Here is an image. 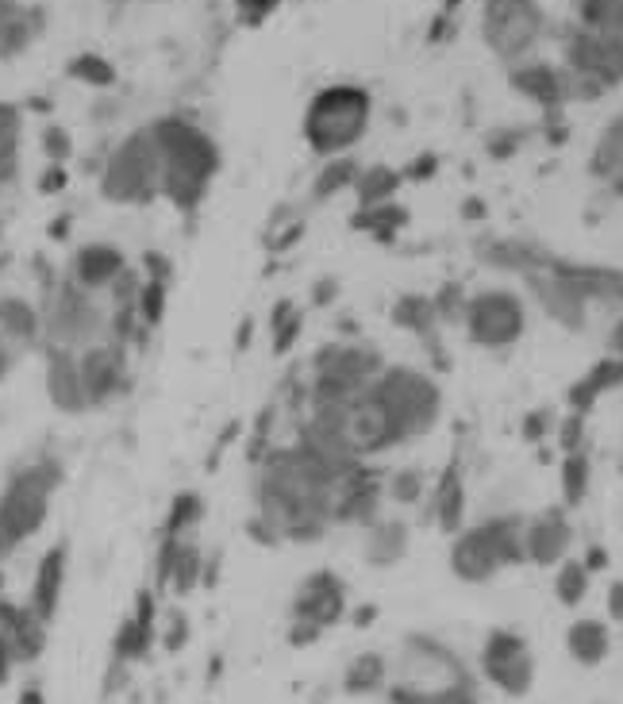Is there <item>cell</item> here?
Here are the masks:
<instances>
[{"label": "cell", "instance_id": "obj_1", "mask_svg": "<svg viewBox=\"0 0 623 704\" xmlns=\"http://www.w3.org/2000/svg\"><path fill=\"white\" fill-rule=\"evenodd\" d=\"M527 562L524 516H489L474 528H462L450 547V570L462 581H489L500 570Z\"/></svg>", "mask_w": 623, "mask_h": 704}, {"label": "cell", "instance_id": "obj_2", "mask_svg": "<svg viewBox=\"0 0 623 704\" xmlns=\"http://www.w3.org/2000/svg\"><path fill=\"white\" fill-rule=\"evenodd\" d=\"M58 485H62V466L54 458H35L31 466L8 478V489L0 493V558L43 528L50 493Z\"/></svg>", "mask_w": 623, "mask_h": 704}, {"label": "cell", "instance_id": "obj_3", "mask_svg": "<svg viewBox=\"0 0 623 704\" xmlns=\"http://www.w3.org/2000/svg\"><path fill=\"white\" fill-rule=\"evenodd\" d=\"M374 393L381 404L389 408L393 424H397L400 439H420L439 424L443 412V389L435 385V378H427L412 366H385L374 381Z\"/></svg>", "mask_w": 623, "mask_h": 704}, {"label": "cell", "instance_id": "obj_4", "mask_svg": "<svg viewBox=\"0 0 623 704\" xmlns=\"http://www.w3.org/2000/svg\"><path fill=\"white\" fill-rule=\"evenodd\" d=\"M385 370L377 347L366 343H331L312 358V381H308V401L312 404H335L362 393L374 385L377 374Z\"/></svg>", "mask_w": 623, "mask_h": 704}, {"label": "cell", "instance_id": "obj_5", "mask_svg": "<svg viewBox=\"0 0 623 704\" xmlns=\"http://www.w3.org/2000/svg\"><path fill=\"white\" fill-rule=\"evenodd\" d=\"M462 327H466L474 347L508 351V347H516L524 339L527 308L520 301V293H512V289H485V293H474L466 301Z\"/></svg>", "mask_w": 623, "mask_h": 704}, {"label": "cell", "instance_id": "obj_6", "mask_svg": "<svg viewBox=\"0 0 623 704\" xmlns=\"http://www.w3.org/2000/svg\"><path fill=\"white\" fill-rule=\"evenodd\" d=\"M158 151H162V189L174 197L177 204H197V197L204 193V181L212 174L216 158H212V147L200 139L197 131H185V127H166L162 139H158Z\"/></svg>", "mask_w": 623, "mask_h": 704}, {"label": "cell", "instance_id": "obj_7", "mask_svg": "<svg viewBox=\"0 0 623 704\" xmlns=\"http://www.w3.org/2000/svg\"><path fill=\"white\" fill-rule=\"evenodd\" d=\"M366 112H370V101H366L362 89H327V93H320L312 112H308L312 147L324 154L350 147L366 127Z\"/></svg>", "mask_w": 623, "mask_h": 704}, {"label": "cell", "instance_id": "obj_8", "mask_svg": "<svg viewBox=\"0 0 623 704\" xmlns=\"http://www.w3.org/2000/svg\"><path fill=\"white\" fill-rule=\"evenodd\" d=\"M100 327V312L93 297L74 285V281H62L58 289H50V304L43 312V335H47V347H58V351H74V347H85L93 343Z\"/></svg>", "mask_w": 623, "mask_h": 704}, {"label": "cell", "instance_id": "obj_9", "mask_svg": "<svg viewBox=\"0 0 623 704\" xmlns=\"http://www.w3.org/2000/svg\"><path fill=\"white\" fill-rule=\"evenodd\" d=\"M481 666H485V678L497 681L500 689L512 693V697L527 693V689H531V678H535L531 651H527V643L516 631H493V635L485 639Z\"/></svg>", "mask_w": 623, "mask_h": 704}, {"label": "cell", "instance_id": "obj_10", "mask_svg": "<svg viewBox=\"0 0 623 704\" xmlns=\"http://www.w3.org/2000/svg\"><path fill=\"white\" fill-rule=\"evenodd\" d=\"M77 374H81V389H85V397H89V408H97V404H104L108 397L124 393L127 347L124 343H108V347L89 343L85 351L77 354Z\"/></svg>", "mask_w": 623, "mask_h": 704}, {"label": "cell", "instance_id": "obj_11", "mask_svg": "<svg viewBox=\"0 0 623 704\" xmlns=\"http://www.w3.org/2000/svg\"><path fill=\"white\" fill-rule=\"evenodd\" d=\"M381 504V481L366 462H354L343 470L331 497V524H374Z\"/></svg>", "mask_w": 623, "mask_h": 704}, {"label": "cell", "instance_id": "obj_12", "mask_svg": "<svg viewBox=\"0 0 623 704\" xmlns=\"http://www.w3.org/2000/svg\"><path fill=\"white\" fill-rule=\"evenodd\" d=\"M574 543V524L566 516V508H547L539 516L524 520V554L535 566H558L566 562Z\"/></svg>", "mask_w": 623, "mask_h": 704}, {"label": "cell", "instance_id": "obj_13", "mask_svg": "<svg viewBox=\"0 0 623 704\" xmlns=\"http://www.w3.org/2000/svg\"><path fill=\"white\" fill-rule=\"evenodd\" d=\"M554 258H558V254H554ZM524 285L531 289V297L543 304V312H547L550 320H558V324H566V327H581L585 312H589V304L577 297V289L566 281V277L558 274L554 262L543 266V270L524 274Z\"/></svg>", "mask_w": 623, "mask_h": 704}, {"label": "cell", "instance_id": "obj_14", "mask_svg": "<svg viewBox=\"0 0 623 704\" xmlns=\"http://www.w3.org/2000/svg\"><path fill=\"white\" fill-rule=\"evenodd\" d=\"M343 612H347V585L331 570H316L312 578H304L297 601H293L297 620H308L316 628H331L335 620H343Z\"/></svg>", "mask_w": 623, "mask_h": 704}, {"label": "cell", "instance_id": "obj_15", "mask_svg": "<svg viewBox=\"0 0 623 704\" xmlns=\"http://www.w3.org/2000/svg\"><path fill=\"white\" fill-rule=\"evenodd\" d=\"M431 508H435V524L447 531V535H458L466 528V470H462V458L454 454L443 474L435 478V489H431Z\"/></svg>", "mask_w": 623, "mask_h": 704}, {"label": "cell", "instance_id": "obj_16", "mask_svg": "<svg viewBox=\"0 0 623 704\" xmlns=\"http://www.w3.org/2000/svg\"><path fill=\"white\" fill-rule=\"evenodd\" d=\"M127 270V258L112 243H89V247H81L74 254V262H70V281L81 285L85 293H93V289H108V285H116L120 274Z\"/></svg>", "mask_w": 623, "mask_h": 704}, {"label": "cell", "instance_id": "obj_17", "mask_svg": "<svg viewBox=\"0 0 623 704\" xmlns=\"http://www.w3.org/2000/svg\"><path fill=\"white\" fill-rule=\"evenodd\" d=\"M535 27H539V20H535V12L527 8L524 0H497L493 12H489V39L504 54L524 51L527 43L535 39Z\"/></svg>", "mask_w": 623, "mask_h": 704}, {"label": "cell", "instance_id": "obj_18", "mask_svg": "<svg viewBox=\"0 0 623 704\" xmlns=\"http://www.w3.org/2000/svg\"><path fill=\"white\" fill-rule=\"evenodd\" d=\"M623 385V358L620 354H604L597 358L581 378L566 389V404H570V412H581V416H589L597 401L604 393H612V389H620Z\"/></svg>", "mask_w": 623, "mask_h": 704}, {"label": "cell", "instance_id": "obj_19", "mask_svg": "<svg viewBox=\"0 0 623 704\" xmlns=\"http://www.w3.org/2000/svg\"><path fill=\"white\" fill-rule=\"evenodd\" d=\"M158 162L154 158H143L139 147L135 151H124L116 162H112V174L104 181V189H108V197H116V201H143L154 193V185H158V170H154Z\"/></svg>", "mask_w": 623, "mask_h": 704}, {"label": "cell", "instance_id": "obj_20", "mask_svg": "<svg viewBox=\"0 0 623 704\" xmlns=\"http://www.w3.org/2000/svg\"><path fill=\"white\" fill-rule=\"evenodd\" d=\"M47 385H50V401L58 404L62 412H85L89 408V397L81 389V374H77V354L74 351H58V347H47Z\"/></svg>", "mask_w": 623, "mask_h": 704}, {"label": "cell", "instance_id": "obj_21", "mask_svg": "<svg viewBox=\"0 0 623 704\" xmlns=\"http://www.w3.org/2000/svg\"><path fill=\"white\" fill-rule=\"evenodd\" d=\"M66 543H54L47 554H43V562H39V570H35V585H31V612L47 624L50 616H54V608H58V597H62V585H66Z\"/></svg>", "mask_w": 623, "mask_h": 704}, {"label": "cell", "instance_id": "obj_22", "mask_svg": "<svg viewBox=\"0 0 623 704\" xmlns=\"http://www.w3.org/2000/svg\"><path fill=\"white\" fill-rule=\"evenodd\" d=\"M393 324L400 331H412L420 343L439 335V316H435V304L427 293H404L397 304H393Z\"/></svg>", "mask_w": 623, "mask_h": 704}, {"label": "cell", "instance_id": "obj_23", "mask_svg": "<svg viewBox=\"0 0 623 704\" xmlns=\"http://www.w3.org/2000/svg\"><path fill=\"white\" fill-rule=\"evenodd\" d=\"M558 489H562V504H566V508H577V504L589 501V489H593V458H589V447H585V451L562 454Z\"/></svg>", "mask_w": 623, "mask_h": 704}, {"label": "cell", "instance_id": "obj_24", "mask_svg": "<svg viewBox=\"0 0 623 704\" xmlns=\"http://www.w3.org/2000/svg\"><path fill=\"white\" fill-rule=\"evenodd\" d=\"M0 335L16 339V343H35L43 335V316L20 297H4L0 301Z\"/></svg>", "mask_w": 623, "mask_h": 704}, {"label": "cell", "instance_id": "obj_25", "mask_svg": "<svg viewBox=\"0 0 623 704\" xmlns=\"http://www.w3.org/2000/svg\"><path fill=\"white\" fill-rule=\"evenodd\" d=\"M408 551V528L400 520H374L370 524V543H366V558L377 566H393L397 558Z\"/></svg>", "mask_w": 623, "mask_h": 704}, {"label": "cell", "instance_id": "obj_26", "mask_svg": "<svg viewBox=\"0 0 623 704\" xmlns=\"http://www.w3.org/2000/svg\"><path fill=\"white\" fill-rule=\"evenodd\" d=\"M608 647H612V639H608V628L600 620H577L570 628V654L577 662L597 666V662H604Z\"/></svg>", "mask_w": 623, "mask_h": 704}, {"label": "cell", "instance_id": "obj_27", "mask_svg": "<svg viewBox=\"0 0 623 704\" xmlns=\"http://www.w3.org/2000/svg\"><path fill=\"white\" fill-rule=\"evenodd\" d=\"M404 224H408V212L397 208V204H389V201L370 204V208H362V212L354 216V227H358V231H370V235L381 239V243H393Z\"/></svg>", "mask_w": 623, "mask_h": 704}, {"label": "cell", "instance_id": "obj_28", "mask_svg": "<svg viewBox=\"0 0 623 704\" xmlns=\"http://www.w3.org/2000/svg\"><path fill=\"white\" fill-rule=\"evenodd\" d=\"M589 570L574 562V558H566V562H558V574H554V593H558V601L562 604H581L585 601V593H589Z\"/></svg>", "mask_w": 623, "mask_h": 704}, {"label": "cell", "instance_id": "obj_29", "mask_svg": "<svg viewBox=\"0 0 623 704\" xmlns=\"http://www.w3.org/2000/svg\"><path fill=\"white\" fill-rule=\"evenodd\" d=\"M270 324H274V354H289L293 351V343L300 339V327H304V316H300L293 301H277L274 304V316H270Z\"/></svg>", "mask_w": 623, "mask_h": 704}, {"label": "cell", "instance_id": "obj_30", "mask_svg": "<svg viewBox=\"0 0 623 704\" xmlns=\"http://www.w3.org/2000/svg\"><path fill=\"white\" fill-rule=\"evenodd\" d=\"M197 520H200V497L197 493H177L174 504H170V516L162 524V535L166 539H185Z\"/></svg>", "mask_w": 623, "mask_h": 704}, {"label": "cell", "instance_id": "obj_31", "mask_svg": "<svg viewBox=\"0 0 623 704\" xmlns=\"http://www.w3.org/2000/svg\"><path fill=\"white\" fill-rule=\"evenodd\" d=\"M135 312H139V324L154 331L166 316V281H143L139 285V297H135Z\"/></svg>", "mask_w": 623, "mask_h": 704}, {"label": "cell", "instance_id": "obj_32", "mask_svg": "<svg viewBox=\"0 0 623 704\" xmlns=\"http://www.w3.org/2000/svg\"><path fill=\"white\" fill-rule=\"evenodd\" d=\"M400 177L393 174V170H385V166H377V170H370V174L358 181V201H362V208H370V204H385L393 193H397Z\"/></svg>", "mask_w": 623, "mask_h": 704}, {"label": "cell", "instance_id": "obj_33", "mask_svg": "<svg viewBox=\"0 0 623 704\" xmlns=\"http://www.w3.org/2000/svg\"><path fill=\"white\" fill-rule=\"evenodd\" d=\"M385 681V662L377 654H362L354 666L347 670V689L350 693H370Z\"/></svg>", "mask_w": 623, "mask_h": 704}, {"label": "cell", "instance_id": "obj_34", "mask_svg": "<svg viewBox=\"0 0 623 704\" xmlns=\"http://www.w3.org/2000/svg\"><path fill=\"white\" fill-rule=\"evenodd\" d=\"M466 289L458 285V281H447L435 297H431V304H435V316H439V324H462V316H466Z\"/></svg>", "mask_w": 623, "mask_h": 704}, {"label": "cell", "instance_id": "obj_35", "mask_svg": "<svg viewBox=\"0 0 623 704\" xmlns=\"http://www.w3.org/2000/svg\"><path fill=\"white\" fill-rule=\"evenodd\" d=\"M554 435H558V447H562V454L585 451V447H589V424H585V416H581V412H566V416H558V420H554Z\"/></svg>", "mask_w": 623, "mask_h": 704}, {"label": "cell", "instance_id": "obj_36", "mask_svg": "<svg viewBox=\"0 0 623 704\" xmlns=\"http://www.w3.org/2000/svg\"><path fill=\"white\" fill-rule=\"evenodd\" d=\"M424 493H427V481L420 470H397V474L389 478V497H393L397 504L424 501Z\"/></svg>", "mask_w": 623, "mask_h": 704}, {"label": "cell", "instance_id": "obj_37", "mask_svg": "<svg viewBox=\"0 0 623 704\" xmlns=\"http://www.w3.org/2000/svg\"><path fill=\"white\" fill-rule=\"evenodd\" d=\"M197 578H200V551L193 547V543H181L170 581L177 585V593H189V589L197 585Z\"/></svg>", "mask_w": 623, "mask_h": 704}, {"label": "cell", "instance_id": "obj_38", "mask_svg": "<svg viewBox=\"0 0 623 704\" xmlns=\"http://www.w3.org/2000/svg\"><path fill=\"white\" fill-rule=\"evenodd\" d=\"M516 85L524 93H531V97H539V101H554V93H558V77L550 74V70H520Z\"/></svg>", "mask_w": 623, "mask_h": 704}, {"label": "cell", "instance_id": "obj_39", "mask_svg": "<svg viewBox=\"0 0 623 704\" xmlns=\"http://www.w3.org/2000/svg\"><path fill=\"white\" fill-rule=\"evenodd\" d=\"M350 170H354L350 162H331L324 174L316 177V189H312V193H316V201H327V197H335L343 185H350V177H354Z\"/></svg>", "mask_w": 623, "mask_h": 704}, {"label": "cell", "instance_id": "obj_40", "mask_svg": "<svg viewBox=\"0 0 623 704\" xmlns=\"http://www.w3.org/2000/svg\"><path fill=\"white\" fill-rule=\"evenodd\" d=\"M524 439L527 443H543L550 431H554V416H550L547 408H535V412H527L524 416Z\"/></svg>", "mask_w": 623, "mask_h": 704}, {"label": "cell", "instance_id": "obj_41", "mask_svg": "<svg viewBox=\"0 0 623 704\" xmlns=\"http://www.w3.org/2000/svg\"><path fill=\"white\" fill-rule=\"evenodd\" d=\"M335 293H339V277H320V281L312 285V304L324 308V304L335 301Z\"/></svg>", "mask_w": 623, "mask_h": 704}, {"label": "cell", "instance_id": "obj_42", "mask_svg": "<svg viewBox=\"0 0 623 704\" xmlns=\"http://www.w3.org/2000/svg\"><path fill=\"white\" fill-rule=\"evenodd\" d=\"M300 235H304V224L285 227V235H281V239H274V243H270V251H274V254L293 251V247H297V243H300Z\"/></svg>", "mask_w": 623, "mask_h": 704}, {"label": "cell", "instance_id": "obj_43", "mask_svg": "<svg viewBox=\"0 0 623 704\" xmlns=\"http://www.w3.org/2000/svg\"><path fill=\"white\" fill-rule=\"evenodd\" d=\"M143 262H147V274L154 277V281H170V258H166V254L150 251Z\"/></svg>", "mask_w": 623, "mask_h": 704}, {"label": "cell", "instance_id": "obj_44", "mask_svg": "<svg viewBox=\"0 0 623 704\" xmlns=\"http://www.w3.org/2000/svg\"><path fill=\"white\" fill-rule=\"evenodd\" d=\"M581 566H585L589 574H597V570H604V566H608V551H604L600 543H593V547L585 551V562H581Z\"/></svg>", "mask_w": 623, "mask_h": 704}, {"label": "cell", "instance_id": "obj_45", "mask_svg": "<svg viewBox=\"0 0 623 704\" xmlns=\"http://www.w3.org/2000/svg\"><path fill=\"white\" fill-rule=\"evenodd\" d=\"M608 612H612V620H623V581L608 585Z\"/></svg>", "mask_w": 623, "mask_h": 704}, {"label": "cell", "instance_id": "obj_46", "mask_svg": "<svg viewBox=\"0 0 623 704\" xmlns=\"http://www.w3.org/2000/svg\"><path fill=\"white\" fill-rule=\"evenodd\" d=\"M77 70H85V74H89V81H108V77H112V70H108L104 62H93V58H85Z\"/></svg>", "mask_w": 623, "mask_h": 704}, {"label": "cell", "instance_id": "obj_47", "mask_svg": "<svg viewBox=\"0 0 623 704\" xmlns=\"http://www.w3.org/2000/svg\"><path fill=\"white\" fill-rule=\"evenodd\" d=\"M608 354H620L623 358V316L612 324V331H608Z\"/></svg>", "mask_w": 623, "mask_h": 704}, {"label": "cell", "instance_id": "obj_48", "mask_svg": "<svg viewBox=\"0 0 623 704\" xmlns=\"http://www.w3.org/2000/svg\"><path fill=\"white\" fill-rule=\"evenodd\" d=\"M12 643H8V635H0V681L8 678V662H12Z\"/></svg>", "mask_w": 623, "mask_h": 704}, {"label": "cell", "instance_id": "obj_49", "mask_svg": "<svg viewBox=\"0 0 623 704\" xmlns=\"http://www.w3.org/2000/svg\"><path fill=\"white\" fill-rule=\"evenodd\" d=\"M462 216H466V220H485V204H481V197H470V201L462 204Z\"/></svg>", "mask_w": 623, "mask_h": 704}, {"label": "cell", "instance_id": "obj_50", "mask_svg": "<svg viewBox=\"0 0 623 704\" xmlns=\"http://www.w3.org/2000/svg\"><path fill=\"white\" fill-rule=\"evenodd\" d=\"M435 166H439L435 158H420V162L412 166V174H408V177H431V174H435Z\"/></svg>", "mask_w": 623, "mask_h": 704}, {"label": "cell", "instance_id": "obj_51", "mask_svg": "<svg viewBox=\"0 0 623 704\" xmlns=\"http://www.w3.org/2000/svg\"><path fill=\"white\" fill-rule=\"evenodd\" d=\"M70 235V216L66 220H54V227H50V239H66Z\"/></svg>", "mask_w": 623, "mask_h": 704}, {"label": "cell", "instance_id": "obj_52", "mask_svg": "<svg viewBox=\"0 0 623 704\" xmlns=\"http://www.w3.org/2000/svg\"><path fill=\"white\" fill-rule=\"evenodd\" d=\"M270 4H274V0H243V8H250L254 16H262V12L270 8Z\"/></svg>", "mask_w": 623, "mask_h": 704}, {"label": "cell", "instance_id": "obj_53", "mask_svg": "<svg viewBox=\"0 0 623 704\" xmlns=\"http://www.w3.org/2000/svg\"><path fill=\"white\" fill-rule=\"evenodd\" d=\"M250 335H254V327H250V320H243V327H239V339H235V347H239V351L247 347V339H250Z\"/></svg>", "mask_w": 623, "mask_h": 704}, {"label": "cell", "instance_id": "obj_54", "mask_svg": "<svg viewBox=\"0 0 623 704\" xmlns=\"http://www.w3.org/2000/svg\"><path fill=\"white\" fill-rule=\"evenodd\" d=\"M20 704H43V697H39V689H24V701Z\"/></svg>", "mask_w": 623, "mask_h": 704}, {"label": "cell", "instance_id": "obj_55", "mask_svg": "<svg viewBox=\"0 0 623 704\" xmlns=\"http://www.w3.org/2000/svg\"><path fill=\"white\" fill-rule=\"evenodd\" d=\"M58 185H62V174H50L47 181H43V189H47V193L50 189H58Z\"/></svg>", "mask_w": 623, "mask_h": 704}]
</instances>
